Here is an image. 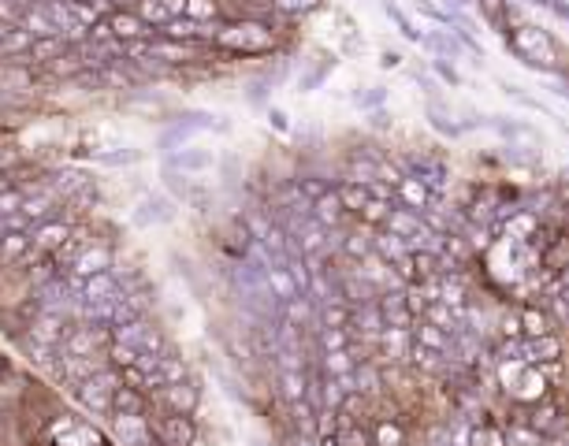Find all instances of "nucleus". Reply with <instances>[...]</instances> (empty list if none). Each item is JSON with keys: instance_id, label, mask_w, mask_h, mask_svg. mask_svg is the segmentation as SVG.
<instances>
[{"instance_id": "4d7b16f0", "label": "nucleus", "mask_w": 569, "mask_h": 446, "mask_svg": "<svg viewBox=\"0 0 569 446\" xmlns=\"http://www.w3.org/2000/svg\"><path fill=\"white\" fill-rule=\"evenodd\" d=\"M86 5H90V8L97 12V15H112V8H115L112 0H86Z\"/></svg>"}, {"instance_id": "4c0bfd02", "label": "nucleus", "mask_w": 569, "mask_h": 446, "mask_svg": "<svg viewBox=\"0 0 569 446\" xmlns=\"http://www.w3.org/2000/svg\"><path fill=\"white\" fill-rule=\"evenodd\" d=\"M357 369V361L350 350H339V353H324V376H332V380H343V376H354Z\"/></svg>"}, {"instance_id": "9d476101", "label": "nucleus", "mask_w": 569, "mask_h": 446, "mask_svg": "<svg viewBox=\"0 0 569 446\" xmlns=\"http://www.w3.org/2000/svg\"><path fill=\"white\" fill-rule=\"evenodd\" d=\"M380 316H384V323L387 328H405V332H414V312H410V305H405V287L402 291H387V294H380Z\"/></svg>"}, {"instance_id": "aec40b11", "label": "nucleus", "mask_w": 569, "mask_h": 446, "mask_svg": "<svg viewBox=\"0 0 569 446\" xmlns=\"http://www.w3.org/2000/svg\"><path fill=\"white\" fill-rule=\"evenodd\" d=\"M183 380H186V361L179 353H172V350L156 353V361H153V383H156V391L168 387V383H183Z\"/></svg>"}, {"instance_id": "4be33fe9", "label": "nucleus", "mask_w": 569, "mask_h": 446, "mask_svg": "<svg viewBox=\"0 0 569 446\" xmlns=\"http://www.w3.org/2000/svg\"><path fill=\"white\" fill-rule=\"evenodd\" d=\"M145 405H149V394H142V391H131V387L112 391V413L115 417H145Z\"/></svg>"}, {"instance_id": "2eb2a0df", "label": "nucleus", "mask_w": 569, "mask_h": 446, "mask_svg": "<svg viewBox=\"0 0 569 446\" xmlns=\"http://www.w3.org/2000/svg\"><path fill=\"white\" fill-rule=\"evenodd\" d=\"M380 353L391 361V364H410V353H414V332L405 328H384V335L376 339Z\"/></svg>"}, {"instance_id": "6e6552de", "label": "nucleus", "mask_w": 569, "mask_h": 446, "mask_svg": "<svg viewBox=\"0 0 569 446\" xmlns=\"http://www.w3.org/2000/svg\"><path fill=\"white\" fill-rule=\"evenodd\" d=\"M394 197H398L410 213H417V216H428L432 205H435V193H432L421 179H414V175H402V183L394 186Z\"/></svg>"}, {"instance_id": "de8ad7c7", "label": "nucleus", "mask_w": 569, "mask_h": 446, "mask_svg": "<svg viewBox=\"0 0 569 446\" xmlns=\"http://www.w3.org/2000/svg\"><path fill=\"white\" fill-rule=\"evenodd\" d=\"M19 209H23V193L19 190H5V193H0V216L12 220V216H19Z\"/></svg>"}, {"instance_id": "8fccbe9b", "label": "nucleus", "mask_w": 569, "mask_h": 446, "mask_svg": "<svg viewBox=\"0 0 569 446\" xmlns=\"http://www.w3.org/2000/svg\"><path fill=\"white\" fill-rule=\"evenodd\" d=\"M503 339H521V320H517V312L503 316Z\"/></svg>"}, {"instance_id": "13d9d810", "label": "nucleus", "mask_w": 569, "mask_h": 446, "mask_svg": "<svg viewBox=\"0 0 569 446\" xmlns=\"http://www.w3.org/2000/svg\"><path fill=\"white\" fill-rule=\"evenodd\" d=\"M272 124H275L279 131H287V127H291V124H287V115H283V112H272Z\"/></svg>"}, {"instance_id": "ea45409f", "label": "nucleus", "mask_w": 569, "mask_h": 446, "mask_svg": "<svg viewBox=\"0 0 569 446\" xmlns=\"http://www.w3.org/2000/svg\"><path fill=\"white\" fill-rule=\"evenodd\" d=\"M350 342H354L350 328H320V350H324V353L350 350Z\"/></svg>"}, {"instance_id": "3c124183", "label": "nucleus", "mask_w": 569, "mask_h": 446, "mask_svg": "<svg viewBox=\"0 0 569 446\" xmlns=\"http://www.w3.org/2000/svg\"><path fill=\"white\" fill-rule=\"evenodd\" d=\"M417 8H421L428 19H435V23H451V15H446L443 8H435V5H428V0H417Z\"/></svg>"}, {"instance_id": "6e6d98bb", "label": "nucleus", "mask_w": 569, "mask_h": 446, "mask_svg": "<svg viewBox=\"0 0 569 446\" xmlns=\"http://www.w3.org/2000/svg\"><path fill=\"white\" fill-rule=\"evenodd\" d=\"M432 67H435V71H439V74L446 78V83H454V86H458V74H454V67H451V64H446V60H435Z\"/></svg>"}, {"instance_id": "49530a36", "label": "nucleus", "mask_w": 569, "mask_h": 446, "mask_svg": "<svg viewBox=\"0 0 569 446\" xmlns=\"http://www.w3.org/2000/svg\"><path fill=\"white\" fill-rule=\"evenodd\" d=\"M384 12H387V15H391V19H394V23H398V30H402V34H405V37H410V42H424V34H421V30H417V26H414V23H410V19H405V15H402V12H398V8H394V5H387V8H384Z\"/></svg>"}, {"instance_id": "39448f33", "label": "nucleus", "mask_w": 569, "mask_h": 446, "mask_svg": "<svg viewBox=\"0 0 569 446\" xmlns=\"http://www.w3.org/2000/svg\"><path fill=\"white\" fill-rule=\"evenodd\" d=\"M149 428H153L160 446H194L197 442V428H194V421L186 413H168L165 410Z\"/></svg>"}, {"instance_id": "f3484780", "label": "nucleus", "mask_w": 569, "mask_h": 446, "mask_svg": "<svg viewBox=\"0 0 569 446\" xmlns=\"http://www.w3.org/2000/svg\"><path fill=\"white\" fill-rule=\"evenodd\" d=\"M67 238H71V227L64 220H45V223L34 227L30 246H34V253H56Z\"/></svg>"}, {"instance_id": "7c9ffc66", "label": "nucleus", "mask_w": 569, "mask_h": 446, "mask_svg": "<svg viewBox=\"0 0 569 446\" xmlns=\"http://www.w3.org/2000/svg\"><path fill=\"white\" fill-rule=\"evenodd\" d=\"M414 339H417V346H424V350L451 353V335L439 332L435 323H428V320H417V323H414Z\"/></svg>"}, {"instance_id": "a878e982", "label": "nucleus", "mask_w": 569, "mask_h": 446, "mask_svg": "<svg viewBox=\"0 0 569 446\" xmlns=\"http://www.w3.org/2000/svg\"><path fill=\"white\" fill-rule=\"evenodd\" d=\"M279 394L287 405L294 401H305L309 394V372L305 369H279Z\"/></svg>"}, {"instance_id": "393cba45", "label": "nucleus", "mask_w": 569, "mask_h": 446, "mask_svg": "<svg viewBox=\"0 0 569 446\" xmlns=\"http://www.w3.org/2000/svg\"><path fill=\"white\" fill-rule=\"evenodd\" d=\"M115 435L127 446H153V428L145 417H115Z\"/></svg>"}, {"instance_id": "4468645a", "label": "nucleus", "mask_w": 569, "mask_h": 446, "mask_svg": "<svg viewBox=\"0 0 569 446\" xmlns=\"http://www.w3.org/2000/svg\"><path fill=\"white\" fill-rule=\"evenodd\" d=\"M64 316L60 312H37L34 316V323H30V339L37 342V346H45V350H56L60 342H64Z\"/></svg>"}, {"instance_id": "a18cd8bd", "label": "nucleus", "mask_w": 569, "mask_h": 446, "mask_svg": "<svg viewBox=\"0 0 569 446\" xmlns=\"http://www.w3.org/2000/svg\"><path fill=\"white\" fill-rule=\"evenodd\" d=\"M142 209H145V213H138V216H135L138 223H156V220H168V216H172V213H168V205H165V201H153V197L145 201V205H142Z\"/></svg>"}, {"instance_id": "cd10ccee", "label": "nucleus", "mask_w": 569, "mask_h": 446, "mask_svg": "<svg viewBox=\"0 0 569 446\" xmlns=\"http://www.w3.org/2000/svg\"><path fill=\"white\" fill-rule=\"evenodd\" d=\"M316 320V305H313V298L309 294H298V298H291V302H283V323H291V328H305V323H313Z\"/></svg>"}, {"instance_id": "c85d7f7f", "label": "nucleus", "mask_w": 569, "mask_h": 446, "mask_svg": "<svg viewBox=\"0 0 569 446\" xmlns=\"http://www.w3.org/2000/svg\"><path fill=\"white\" fill-rule=\"evenodd\" d=\"M540 268L547 272H569V234H554V242H547L540 253Z\"/></svg>"}, {"instance_id": "680f3d73", "label": "nucleus", "mask_w": 569, "mask_h": 446, "mask_svg": "<svg viewBox=\"0 0 569 446\" xmlns=\"http://www.w3.org/2000/svg\"><path fill=\"white\" fill-rule=\"evenodd\" d=\"M8 231H12V227H8V220H5V216H0V238H5Z\"/></svg>"}, {"instance_id": "f704fd0d", "label": "nucleus", "mask_w": 569, "mask_h": 446, "mask_svg": "<svg viewBox=\"0 0 569 446\" xmlns=\"http://www.w3.org/2000/svg\"><path fill=\"white\" fill-rule=\"evenodd\" d=\"M64 49H67L64 37H37L26 56H30L34 64H56V60L64 56Z\"/></svg>"}, {"instance_id": "bf43d9fd", "label": "nucleus", "mask_w": 569, "mask_h": 446, "mask_svg": "<svg viewBox=\"0 0 569 446\" xmlns=\"http://www.w3.org/2000/svg\"><path fill=\"white\" fill-rule=\"evenodd\" d=\"M380 64H384V67H398V64H402V56H398V53H384V60H380Z\"/></svg>"}, {"instance_id": "a19ab883", "label": "nucleus", "mask_w": 569, "mask_h": 446, "mask_svg": "<svg viewBox=\"0 0 569 446\" xmlns=\"http://www.w3.org/2000/svg\"><path fill=\"white\" fill-rule=\"evenodd\" d=\"M183 15L194 19V23H213V19H220V5L216 0H186Z\"/></svg>"}, {"instance_id": "9b49d317", "label": "nucleus", "mask_w": 569, "mask_h": 446, "mask_svg": "<svg viewBox=\"0 0 569 446\" xmlns=\"http://www.w3.org/2000/svg\"><path fill=\"white\" fill-rule=\"evenodd\" d=\"M156 398L165 401V410H168V413H186V417L197 410V401H201V394H197V387H194L190 380L160 387V391H156Z\"/></svg>"}, {"instance_id": "79ce46f5", "label": "nucleus", "mask_w": 569, "mask_h": 446, "mask_svg": "<svg viewBox=\"0 0 569 446\" xmlns=\"http://www.w3.org/2000/svg\"><path fill=\"white\" fill-rule=\"evenodd\" d=\"M343 253L350 257V261H364L373 253V238H361V234H346L343 238Z\"/></svg>"}, {"instance_id": "72a5a7b5", "label": "nucleus", "mask_w": 569, "mask_h": 446, "mask_svg": "<svg viewBox=\"0 0 569 446\" xmlns=\"http://www.w3.org/2000/svg\"><path fill=\"white\" fill-rule=\"evenodd\" d=\"M369 431H373V446H405V428L394 417H380Z\"/></svg>"}, {"instance_id": "37998d69", "label": "nucleus", "mask_w": 569, "mask_h": 446, "mask_svg": "<svg viewBox=\"0 0 569 446\" xmlns=\"http://www.w3.org/2000/svg\"><path fill=\"white\" fill-rule=\"evenodd\" d=\"M272 8L283 15H309L320 8V0H272Z\"/></svg>"}, {"instance_id": "423d86ee", "label": "nucleus", "mask_w": 569, "mask_h": 446, "mask_svg": "<svg viewBox=\"0 0 569 446\" xmlns=\"http://www.w3.org/2000/svg\"><path fill=\"white\" fill-rule=\"evenodd\" d=\"M108 268H112V250H108V246H86L83 253L71 261V282H75L78 291H83L86 279H94V275H101V272H108Z\"/></svg>"}, {"instance_id": "58836bf2", "label": "nucleus", "mask_w": 569, "mask_h": 446, "mask_svg": "<svg viewBox=\"0 0 569 446\" xmlns=\"http://www.w3.org/2000/svg\"><path fill=\"white\" fill-rule=\"evenodd\" d=\"M469 446H510L506 442V428H499V424H473L469 428Z\"/></svg>"}, {"instance_id": "e433bc0d", "label": "nucleus", "mask_w": 569, "mask_h": 446, "mask_svg": "<svg viewBox=\"0 0 569 446\" xmlns=\"http://www.w3.org/2000/svg\"><path fill=\"white\" fill-rule=\"evenodd\" d=\"M335 446H373V431L364 424H357V421H339Z\"/></svg>"}, {"instance_id": "5fc2aeb1", "label": "nucleus", "mask_w": 569, "mask_h": 446, "mask_svg": "<svg viewBox=\"0 0 569 446\" xmlns=\"http://www.w3.org/2000/svg\"><path fill=\"white\" fill-rule=\"evenodd\" d=\"M156 5H160V8H165V12H168V15H172V19H175V15H183V12H186V0H156Z\"/></svg>"}, {"instance_id": "2f4dec72", "label": "nucleus", "mask_w": 569, "mask_h": 446, "mask_svg": "<svg viewBox=\"0 0 569 446\" xmlns=\"http://www.w3.org/2000/svg\"><path fill=\"white\" fill-rule=\"evenodd\" d=\"M480 12H484V19L492 23L499 34H514V19H510V0H480Z\"/></svg>"}, {"instance_id": "1a4fd4ad", "label": "nucleus", "mask_w": 569, "mask_h": 446, "mask_svg": "<svg viewBox=\"0 0 569 446\" xmlns=\"http://www.w3.org/2000/svg\"><path fill=\"white\" fill-rule=\"evenodd\" d=\"M384 328H387V323H384L376 302H369V305H354V309H350V335H361V339L376 342V339L384 335Z\"/></svg>"}, {"instance_id": "0eeeda50", "label": "nucleus", "mask_w": 569, "mask_h": 446, "mask_svg": "<svg viewBox=\"0 0 569 446\" xmlns=\"http://www.w3.org/2000/svg\"><path fill=\"white\" fill-rule=\"evenodd\" d=\"M105 328H94V323H83V328H71L64 335V357H94L97 346H105Z\"/></svg>"}, {"instance_id": "5701e85b", "label": "nucleus", "mask_w": 569, "mask_h": 446, "mask_svg": "<svg viewBox=\"0 0 569 446\" xmlns=\"http://www.w3.org/2000/svg\"><path fill=\"white\" fill-rule=\"evenodd\" d=\"M265 282H268V294L283 305V302H291V298H298L302 291L294 287V279H291V272L283 268V264H268L265 268Z\"/></svg>"}, {"instance_id": "c9c22d12", "label": "nucleus", "mask_w": 569, "mask_h": 446, "mask_svg": "<svg viewBox=\"0 0 569 446\" xmlns=\"http://www.w3.org/2000/svg\"><path fill=\"white\" fill-rule=\"evenodd\" d=\"M30 253V234L23 231H8L5 238H0V261L12 264V261H23Z\"/></svg>"}, {"instance_id": "b1692460", "label": "nucleus", "mask_w": 569, "mask_h": 446, "mask_svg": "<svg viewBox=\"0 0 569 446\" xmlns=\"http://www.w3.org/2000/svg\"><path fill=\"white\" fill-rule=\"evenodd\" d=\"M373 253L380 257V261H387V264H398V261H405V257H410L414 250L410 246H405V242L398 238V234H391V231H376L373 234Z\"/></svg>"}, {"instance_id": "a211bd4d", "label": "nucleus", "mask_w": 569, "mask_h": 446, "mask_svg": "<svg viewBox=\"0 0 569 446\" xmlns=\"http://www.w3.org/2000/svg\"><path fill=\"white\" fill-rule=\"evenodd\" d=\"M108 26H112V37H115V42H124V45L145 42V37L153 34L135 12H112V15H108Z\"/></svg>"}, {"instance_id": "052dcab7", "label": "nucleus", "mask_w": 569, "mask_h": 446, "mask_svg": "<svg viewBox=\"0 0 569 446\" xmlns=\"http://www.w3.org/2000/svg\"><path fill=\"white\" fill-rule=\"evenodd\" d=\"M15 30V23H0V45H5V37Z\"/></svg>"}, {"instance_id": "20e7f679", "label": "nucleus", "mask_w": 569, "mask_h": 446, "mask_svg": "<svg viewBox=\"0 0 569 446\" xmlns=\"http://www.w3.org/2000/svg\"><path fill=\"white\" fill-rule=\"evenodd\" d=\"M112 342H127V346H135V350H142V353H149V357H156V353L168 350V346H165V335H160L153 323H145L142 316L131 320V323H119V328H112Z\"/></svg>"}, {"instance_id": "bb28decb", "label": "nucleus", "mask_w": 569, "mask_h": 446, "mask_svg": "<svg viewBox=\"0 0 569 446\" xmlns=\"http://www.w3.org/2000/svg\"><path fill=\"white\" fill-rule=\"evenodd\" d=\"M335 193H339V201H343L346 216H361V209L373 201V190H369V186H364V183H350V179H343V183L335 186Z\"/></svg>"}, {"instance_id": "412c9836", "label": "nucleus", "mask_w": 569, "mask_h": 446, "mask_svg": "<svg viewBox=\"0 0 569 446\" xmlns=\"http://www.w3.org/2000/svg\"><path fill=\"white\" fill-rule=\"evenodd\" d=\"M517 320H521V339H544V335H554L551 328V312L540 309V305H524L517 309Z\"/></svg>"}, {"instance_id": "864d4df0", "label": "nucleus", "mask_w": 569, "mask_h": 446, "mask_svg": "<svg viewBox=\"0 0 569 446\" xmlns=\"http://www.w3.org/2000/svg\"><path fill=\"white\" fill-rule=\"evenodd\" d=\"M0 23H15L19 26V8L12 5V0H0Z\"/></svg>"}, {"instance_id": "f257e3e1", "label": "nucleus", "mask_w": 569, "mask_h": 446, "mask_svg": "<svg viewBox=\"0 0 569 446\" xmlns=\"http://www.w3.org/2000/svg\"><path fill=\"white\" fill-rule=\"evenodd\" d=\"M213 45H220V49H227V53L261 56V53H272V49H275V34H272V26L261 23V19H235V23L216 26Z\"/></svg>"}, {"instance_id": "ddd939ff", "label": "nucleus", "mask_w": 569, "mask_h": 446, "mask_svg": "<svg viewBox=\"0 0 569 446\" xmlns=\"http://www.w3.org/2000/svg\"><path fill=\"white\" fill-rule=\"evenodd\" d=\"M160 34L168 37V42H213L216 37V26H209V23H194V19H186V15H175V19H168L165 26H160Z\"/></svg>"}, {"instance_id": "f03ea898", "label": "nucleus", "mask_w": 569, "mask_h": 446, "mask_svg": "<svg viewBox=\"0 0 569 446\" xmlns=\"http://www.w3.org/2000/svg\"><path fill=\"white\" fill-rule=\"evenodd\" d=\"M115 387H124L119 383V372L115 369H97L90 380H83L75 387V394H78V401L86 405V410H94L97 417H108L112 413V391Z\"/></svg>"}, {"instance_id": "6ab92c4d", "label": "nucleus", "mask_w": 569, "mask_h": 446, "mask_svg": "<svg viewBox=\"0 0 569 446\" xmlns=\"http://www.w3.org/2000/svg\"><path fill=\"white\" fill-rule=\"evenodd\" d=\"M53 439H56V446H105V439L94 428L75 424V421H56L53 424Z\"/></svg>"}, {"instance_id": "c756f323", "label": "nucleus", "mask_w": 569, "mask_h": 446, "mask_svg": "<svg viewBox=\"0 0 569 446\" xmlns=\"http://www.w3.org/2000/svg\"><path fill=\"white\" fill-rule=\"evenodd\" d=\"M19 26L34 37V42H37V37H60V30H56V23L49 19L45 8H26V12L19 15Z\"/></svg>"}, {"instance_id": "0e129e2a", "label": "nucleus", "mask_w": 569, "mask_h": 446, "mask_svg": "<svg viewBox=\"0 0 569 446\" xmlns=\"http://www.w3.org/2000/svg\"><path fill=\"white\" fill-rule=\"evenodd\" d=\"M64 5H78V0H64Z\"/></svg>"}, {"instance_id": "7ed1b4c3", "label": "nucleus", "mask_w": 569, "mask_h": 446, "mask_svg": "<svg viewBox=\"0 0 569 446\" xmlns=\"http://www.w3.org/2000/svg\"><path fill=\"white\" fill-rule=\"evenodd\" d=\"M506 42L528 64H536V67H551L554 64V45H551V37L540 26H514V34L506 37Z\"/></svg>"}, {"instance_id": "f8f14e48", "label": "nucleus", "mask_w": 569, "mask_h": 446, "mask_svg": "<svg viewBox=\"0 0 569 446\" xmlns=\"http://www.w3.org/2000/svg\"><path fill=\"white\" fill-rule=\"evenodd\" d=\"M172 168H179L183 175H205L216 168V149H205V145H186L172 156Z\"/></svg>"}, {"instance_id": "dca6fc26", "label": "nucleus", "mask_w": 569, "mask_h": 446, "mask_svg": "<svg viewBox=\"0 0 569 446\" xmlns=\"http://www.w3.org/2000/svg\"><path fill=\"white\" fill-rule=\"evenodd\" d=\"M309 216L324 227V231H335V227H343V220H346V209H343V201H339V193H335V186L328 190V193H320L313 205H309Z\"/></svg>"}, {"instance_id": "e2e57ef3", "label": "nucleus", "mask_w": 569, "mask_h": 446, "mask_svg": "<svg viewBox=\"0 0 569 446\" xmlns=\"http://www.w3.org/2000/svg\"><path fill=\"white\" fill-rule=\"evenodd\" d=\"M112 5H124V12H127V5H138V0H112Z\"/></svg>"}, {"instance_id": "473e14b6", "label": "nucleus", "mask_w": 569, "mask_h": 446, "mask_svg": "<svg viewBox=\"0 0 569 446\" xmlns=\"http://www.w3.org/2000/svg\"><path fill=\"white\" fill-rule=\"evenodd\" d=\"M320 328H350V305L346 302H324L316 309V332Z\"/></svg>"}, {"instance_id": "603ef678", "label": "nucleus", "mask_w": 569, "mask_h": 446, "mask_svg": "<svg viewBox=\"0 0 569 446\" xmlns=\"http://www.w3.org/2000/svg\"><path fill=\"white\" fill-rule=\"evenodd\" d=\"M283 446H320V439L316 435H305V431H291Z\"/></svg>"}, {"instance_id": "09e8293b", "label": "nucleus", "mask_w": 569, "mask_h": 446, "mask_svg": "<svg viewBox=\"0 0 569 446\" xmlns=\"http://www.w3.org/2000/svg\"><path fill=\"white\" fill-rule=\"evenodd\" d=\"M19 160H23V153L15 145H0V168H15Z\"/></svg>"}, {"instance_id": "c03bdc74", "label": "nucleus", "mask_w": 569, "mask_h": 446, "mask_svg": "<svg viewBox=\"0 0 569 446\" xmlns=\"http://www.w3.org/2000/svg\"><path fill=\"white\" fill-rule=\"evenodd\" d=\"M506 442H510V446H544V435H540L533 424H528V428H510V431H506Z\"/></svg>"}]
</instances>
